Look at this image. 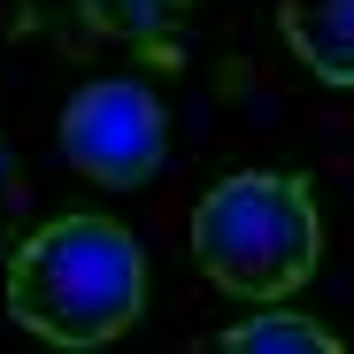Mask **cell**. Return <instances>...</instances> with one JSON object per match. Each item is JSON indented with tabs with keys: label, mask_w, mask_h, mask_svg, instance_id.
Here are the masks:
<instances>
[{
	"label": "cell",
	"mask_w": 354,
	"mask_h": 354,
	"mask_svg": "<svg viewBox=\"0 0 354 354\" xmlns=\"http://www.w3.org/2000/svg\"><path fill=\"white\" fill-rule=\"evenodd\" d=\"M70 8H77L100 39H162V31H177L185 0H70Z\"/></svg>",
	"instance_id": "8992f818"
},
{
	"label": "cell",
	"mask_w": 354,
	"mask_h": 354,
	"mask_svg": "<svg viewBox=\"0 0 354 354\" xmlns=\"http://www.w3.org/2000/svg\"><path fill=\"white\" fill-rule=\"evenodd\" d=\"M193 262L216 292L277 308L324 262V216L292 169H223L193 201Z\"/></svg>",
	"instance_id": "7a4b0ae2"
},
{
	"label": "cell",
	"mask_w": 354,
	"mask_h": 354,
	"mask_svg": "<svg viewBox=\"0 0 354 354\" xmlns=\"http://www.w3.org/2000/svg\"><path fill=\"white\" fill-rule=\"evenodd\" d=\"M24 247V169L8 154V139H0V262H8Z\"/></svg>",
	"instance_id": "52a82bcc"
},
{
	"label": "cell",
	"mask_w": 354,
	"mask_h": 354,
	"mask_svg": "<svg viewBox=\"0 0 354 354\" xmlns=\"http://www.w3.org/2000/svg\"><path fill=\"white\" fill-rule=\"evenodd\" d=\"M277 31H285L301 70H316L324 85L354 93V0H285Z\"/></svg>",
	"instance_id": "277c9868"
},
{
	"label": "cell",
	"mask_w": 354,
	"mask_h": 354,
	"mask_svg": "<svg viewBox=\"0 0 354 354\" xmlns=\"http://www.w3.org/2000/svg\"><path fill=\"white\" fill-rule=\"evenodd\" d=\"M208 354H346V346L331 339V324H316L301 308H254L239 324H223Z\"/></svg>",
	"instance_id": "5b68a950"
},
{
	"label": "cell",
	"mask_w": 354,
	"mask_h": 354,
	"mask_svg": "<svg viewBox=\"0 0 354 354\" xmlns=\"http://www.w3.org/2000/svg\"><path fill=\"white\" fill-rule=\"evenodd\" d=\"M62 154L108 193H139L162 177L169 154V115L154 100V85L139 77H93L70 93L62 108Z\"/></svg>",
	"instance_id": "3957f363"
},
{
	"label": "cell",
	"mask_w": 354,
	"mask_h": 354,
	"mask_svg": "<svg viewBox=\"0 0 354 354\" xmlns=\"http://www.w3.org/2000/svg\"><path fill=\"white\" fill-rule=\"evenodd\" d=\"M8 316L62 354L124 339L147 316V247L100 208L46 216L8 254Z\"/></svg>",
	"instance_id": "6da1fadb"
}]
</instances>
